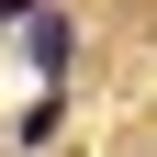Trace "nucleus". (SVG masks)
Returning <instances> with one entry per match:
<instances>
[{
	"label": "nucleus",
	"mask_w": 157,
	"mask_h": 157,
	"mask_svg": "<svg viewBox=\"0 0 157 157\" xmlns=\"http://www.w3.org/2000/svg\"><path fill=\"white\" fill-rule=\"evenodd\" d=\"M23 45H34V67H67V45H78V34H67V11H56V0H34V11H23Z\"/></svg>",
	"instance_id": "f257e3e1"
}]
</instances>
